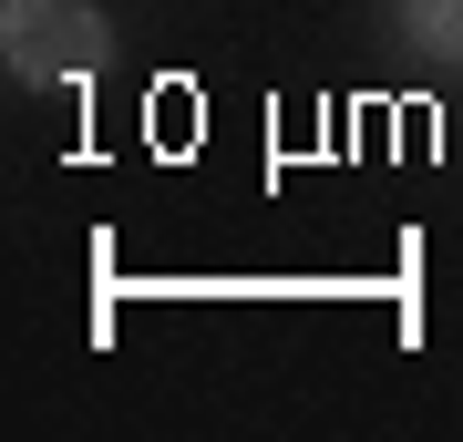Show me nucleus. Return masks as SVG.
Listing matches in <instances>:
<instances>
[{"instance_id":"nucleus-1","label":"nucleus","mask_w":463,"mask_h":442,"mask_svg":"<svg viewBox=\"0 0 463 442\" xmlns=\"http://www.w3.org/2000/svg\"><path fill=\"white\" fill-rule=\"evenodd\" d=\"M0 52H11V82H42V93H72L114 62V32H103L93 0H11L0 11Z\"/></svg>"},{"instance_id":"nucleus-2","label":"nucleus","mask_w":463,"mask_h":442,"mask_svg":"<svg viewBox=\"0 0 463 442\" xmlns=\"http://www.w3.org/2000/svg\"><path fill=\"white\" fill-rule=\"evenodd\" d=\"M402 42L432 62H463V0H402Z\"/></svg>"}]
</instances>
